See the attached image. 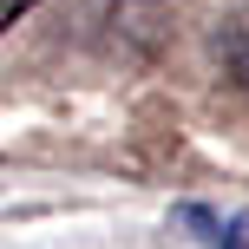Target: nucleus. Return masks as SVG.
<instances>
[{
	"instance_id": "f257e3e1",
	"label": "nucleus",
	"mask_w": 249,
	"mask_h": 249,
	"mask_svg": "<svg viewBox=\"0 0 249 249\" xmlns=\"http://www.w3.org/2000/svg\"><path fill=\"white\" fill-rule=\"evenodd\" d=\"M177 230H190L203 249H249V223L243 216H216L210 203H177Z\"/></svg>"
},
{
	"instance_id": "f03ea898",
	"label": "nucleus",
	"mask_w": 249,
	"mask_h": 249,
	"mask_svg": "<svg viewBox=\"0 0 249 249\" xmlns=\"http://www.w3.org/2000/svg\"><path fill=\"white\" fill-rule=\"evenodd\" d=\"M223 72L236 79V92H249V13L223 26Z\"/></svg>"
},
{
	"instance_id": "7ed1b4c3",
	"label": "nucleus",
	"mask_w": 249,
	"mask_h": 249,
	"mask_svg": "<svg viewBox=\"0 0 249 249\" xmlns=\"http://www.w3.org/2000/svg\"><path fill=\"white\" fill-rule=\"evenodd\" d=\"M33 7H39V0H0V33H7L13 20H26V13H33Z\"/></svg>"
}]
</instances>
